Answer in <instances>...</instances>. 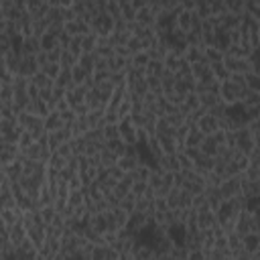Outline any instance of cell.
<instances>
[{"instance_id": "obj_1", "label": "cell", "mask_w": 260, "mask_h": 260, "mask_svg": "<svg viewBox=\"0 0 260 260\" xmlns=\"http://www.w3.org/2000/svg\"><path fill=\"white\" fill-rule=\"evenodd\" d=\"M244 89H246V87H240L238 83H234V81L228 77V79L219 81L217 95H219V100H221L225 106H232V104H238V102H240V98H242V91H244Z\"/></svg>"}, {"instance_id": "obj_2", "label": "cell", "mask_w": 260, "mask_h": 260, "mask_svg": "<svg viewBox=\"0 0 260 260\" xmlns=\"http://www.w3.org/2000/svg\"><path fill=\"white\" fill-rule=\"evenodd\" d=\"M217 191L221 195V199H230V197H236L240 195V175H230V177H223L217 185Z\"/></svg>"}, {"instance_id": "obj_3", "label": "cell", "mask_w": 260, "mask_h": 260, "mask_svg": "<svg viewBox=\"0 0 260 260\" xmlns=\"http://www.w3.org/2000/svg\"><path fill=\"white\" fill-rule=\"evenodd\" d=\"M242 248L252 256V260H260V232H248L242 236Z\"/></svg>"}, {"instance_id": "obj_4", "label": "cell", "mask_w": 260, "mask_h": 260, "mask_svg": "<svg viewBox=\"0 0 260 260\" xmlns=\"http://www.w3.org/2000/svg\"><path fill=\"white\" fill-rule=\"evenodd\" d=\"M221 63L225 65L228 73H246V71H254V69L250 67V63H248L246 57H228V55H223Z\"/></svg>"}, {"instance_id": "obj_5", "label": "cell", "mask_w": 260, "mask_h": 260, "mask_svg": "<svg viewBox=\"0 0 260 260\" xmlns=\"http://www.w3.org/2000/svg\"><path fill=\"white\" fill-rule=\"evenodd\" d=\"M39 71V63L35 59V55H20V61H18V67H16V73L14 75H24V77H30Z\"/></svg>"}, {"instance_id": "obj_6", "label": "cell", "mask_w": 260, "mask_h": 260, "mask_svg": "<svg viewBox=\"0 0 260 260\" xmlns=\"http://www.w3.org/2000/svg\"><path fill=\"white\" fill-rule=\"evenodd\" d=\"M63 28H65V32L69 35V37H77V35H85V32H89L91 28H89V22L87 20H83V18H73V20H67V22H63Z\"/></svg>"}, {"instance_id": "obj_7", "label": "cell", "mask_w": 260, "mask_h": 260, "mask_svg": "<svg viewBox=\"0 0 260 260\" xmlns=\"http://www.w3.org/2000/svg\"><path fill=\"white\" fill-rule=\"evenodd\" d=\"M6 234H8V242L12 246H20L24 240H26V228L22 225V221H16V223H10L6 228Z\"/></svg>"}, {"instance_id": "obj_8", "label": "cell", "mask_w": 260, "mask_h": 260, "mask_svg": "<svg viewBox=\"0 0 260 260\" xmlns=\"http://www.w3.org/2000/svg\"><path fill=\"white\" fill-rule=\"evenodd\" d=\"M118 134L126 144H136V128L132 126V122L128 118L118 122Z\"/></svg>"}, {"instance_id": "obj_9", "label": "cell", "mask_w": 260, "mask_h": 260, "mask_svg": "<svg viewBox=\"0 0 260 260\" xmlns=\"http://www.w3.org/2000/svg\"><path fill=\"white\" fill-rule=\"evenodd\" d=\"M195 126H197V128H199V130H201V132L207 136V134H211V132H215V130L219 128V120H217V118H213L211 114H207V112H205V114H203V116H201V118L195 122Z\"/></svg>"}, {"instance_id": "obj_10", "label": "cell", "mask_w": 260, "mask_h": 260, "mask_svg": "<svg viewBox=\"0 0 260 260\" xmlns=\"http://www.w3.org/2000/svg\"><path fill=\"white\" fill-rule=\"evenodd\" d=\"M203 136H205V134H203L195 124H189V130H187L185 140H183V146H187V148H197V146L201 144Z\"/></svg>"}, {"instance_id": "obj_11", "label": "cell", "mask_w": 260, "mask_h": 260, "mask_svg": "<svg viewBox=\"0 0 260 260\" xmlns=\"http://www.w3.org/2000/svg\"><path fill=\"white\" fill-rule=\"evenodd\" d=\"M39 51H41L39 37H35V35H24V37H22V45H20V55H37Z\"/></svg>"}, {"instance_id": "obj_12", "label": "cell", "mask_w": 260, "mask_h": 260, "mask_svg": "<svg viewBox=\"0 0 260 260\" xmlns=\"http://www.w3.org/2000/svg\"><path fill=\"white\" fill-rule=\"evenodd\" d=\"M43 126L47 132H53V130H59L63 126V120H61V114L57 110H49L47 116H43Z\"/></svg>"}, {"instance_id": "obj_13", "label": "cell", "mask_w": 260, "mask_h": 260, "mask_svg": "<svg viewBox=\"0 0 260 260\" xmlns=\"http://www.w3.org/2000/svg\"><path fill=\"white\" fill-rule=\"evenodd\" d=\"M156 142L162 154H175L179 150V142L175 136H156Z\"/></svg>"}, {"instance_id": "obj_14", "label": "cell", "mask_w": 260, "mask_h": 260, "mask_svg": "<svg viewBox=\"0 0 260 260\" xmlns=\"http://www.w3.org/2000/svg\"><path fill=\"white\" fill-rule=\"evenodd\" d=\"M191 18H193L191 10H183V8H179L177 14H175V28L187 32V30L191 28Z\"/></svg>"}, {"instance_id": "obj_15", "label": "cell", "mask_w": 260, "mask_h": 260, "mask_svg": "<svg viewBox=\"0 0 260 260\" xmlns=\"http://www.w3.org/2000/svg\"><path fill=\"white\" fill-rule=\"evenodd\" d=\"M183 59L187 63H195V61L205 59L203 57V45H187L185 51H183Z\"/></svg>"}, {"instance_id": "obj_16", "label": "cell", "mask_w": 260, "mask_h": 260, "mask_svg": "<svg viewBox=\"0 0 260 260\" xmlns=\"http://www.w3.org/2000/svg\"><path fill=\"white\" fill-rule=\"evenodd\" d=\"M134 20L138 22V24H146V26H154V20H156V14L148 8V6H144V8H138L136 10V16H134Z\"/></svg>"}, {"instance_id": "obj_17", "label": "cell", "mask_w": 260, "mask_h": 260, "mask_svg": "<svg viewBox=\"0 0 260 260\" xmlns=\"http://www.w3.org/2000/svg\"><path fill=\"white\" fill-rule=\"evenodd\" d=\"M238 104H242L244 108H250V106H260V91H256V89H244L242 91V98H240V102Z\"/></svg>"}, {"instance_id": "obj_18", "label": "cell", "mask_w": 260, "mask_h": 260, "mask_svg": "<svg viewBox=\"0 0 260 260\" xmlns=\"http://www.w3.org/2000/svg\"><path fill=\"white\" fill-rule=\"evenodd\" d=\"M83 203H85V189H83V187L69 189L67 205H69V207H77V205H83Z\"/></svg>"}, {"instance_id": "obj_19", "label": "cell", "mask_w": 260, "mask_h": 260, "mask_svg": "<svg viewBox=\"0 0 260 260\" xmlns=\"http://www.w3.org/2000/svg\"><path fill=\"white\" fill-rule=\"evenodd\" d=\"M197 148H199V152H203V154H207V156H215L219 144H217L211 136H203V140H201V144H199Z\"/></svg>"}, {"instance_id": "obj_20", "label": "cell", "mask_w": 260, "mask_h": 260, "mask_svg": "<svg viewBox=\"0 0 260 260\" xmlns=\"http://www.w3.org/2000/svg\"><path fill=\"white\" fill-rule=\"evenodd\" d=\"M28 79H30V83H32L37 89H43V87H53V79H51L49 75H45L41 69H39L35 75H30Z\"/></svg>"}, {"instance_id": "obj_21", "label": "cell", "mask_w": 260, "mask_h": 260, "mask_svg": "<svg viewBox=\"0 0 260 260\" xmlns=\"http://www.w3.org/2000/svg\"><path fill=\"white\" fill-rule=\"evenodd\" d=\"M197 98H199V106H203L205 110H209L211 106H215L217 102H221L219 95H217V91H201V93H197Z\"/></svg>"}, {"instance_id": "obj_22", "label": "cell", "mask_w": 260, "mask_h": 260, "mask_svg": "<svg viewBox=\"0 0 260 260\" xmlns=\"http://www.w3.org/2000/svg\"><path fill=\"white\" fill-rule=\"evenodd\" d=\"M71 83H73V81H71V71L65 69V67H61V71H59L57 77L53 79V85H55V87H63V89H67Z\"/></svg>"}, {"instance_id": "obj_23", "label": "cell", "mask_w": 260, "mask_h": 260, "mask_svg": "<svg viewBox=\"0 0 260 260\" xmlns=\"http://www.w3.org/2000/svg\"><path fill=\"white\" fill-rule=\"evenodd\" d=\"M98 154H100V167H112V165H116V160H118V154L112 152L108 146H102V150H100Z\"/></svg>"}, {"instance_id": "obj_24", "label": "cell", "mask_w": 260, "mask_h": 260, "mask_svg": "<svg viewBox=\"0 0 260 260\" xmlns=\"http://www.w3.org/2000/svg\"><path fill=\"white\" fill-rule=\"evenodd\" d=\"M209 71H211V75L215 77V81H223V79L230 77V73H228V69H225V65H223L221 61L209 63Z\"/></svg>"}, {"instance_id": "obj_25", "label": "cell", "mask_w": 260, "mask_h": 260, "mask_svg": "<svg viewBox=\"0 0 260 260\" xmlns=\"http://www.w3.org/2000/svg\"><path fill=\"white\" fill-rule=\"evenodd\" d=\"M39 43H41V49H43V51H49V49H53V47L59 45L57 35H53V32H49V30H45V32L39 37Z\"/></svg>"}, {"instance_id": "obj_26", "label": "cell", "mask_w": 260, "mask_h": 260, "mask_svg": "<svg viewBox=\"0 0 260 260\" xmlns=\"http://www.w3.org/2000/svg\"><path fill=\"white\" fill-rule=\"evenodd\" d=\"M95 45H98V35L95 32H85L83 37H81V53H89V51H93L95 49Z\"/></svg>"}, {"instance_id": "obj_27", "label": "cell", "mask_w": 260, "mask_h": 260, "mask_svg": "<svg viewBox=\"0 0 260 260\" xmlns=\"http://www.w3.org/2000/svg\"><path fill=\"white\" fill-rule=\"evenodd\" d=\"M93 63H95V53H93V51H89V53H81V55L77 57V65H81L87 73L93 71Z\"/></svg>"}, {"instance_id": "obj_28", "label": "cell", "mask_w": 260, "mask_h": 260, "mask_svg": "<svg viewBox=\"0 0 260 260\" xmlns=\"http://www.w3.org/2000/svg\"><path fill=\"white\" fill-rule=\"evenodd\" d=\"M158 77H160V89H162V93L175 89V73H173V71H167V69H165Z\"/></svg>"}, {"instance_id": "obj_29", "label": "cell", "mask_w": 260, "mask_h": 260, "mask_svg": "<svg viewBox=\"0 0 260 260\" xmlns=\"http://www.w3.org/2000/svg\"><path fill=\"white\" fill-rule=\"evenodd\" d=\"M165 71V63L160 59H150L146 65H144V73L146 75H160Z\"/></svg>"}, {"instance_id": "obj_30", "label": "cell", "mask_w": 260, "mask_h": 260, "mask_svg": "<svg viewBox=\"0 0 260 260\" xmlns=\"http://www.w3.org/2000/svg\"><path fill=\"white\" fill-rule=\"evenodd\" d=\"M69 71H71V81H73V83H77V85H81V83L87 79V75H91V73H87V71H85L81 65H77V63H75Z\"/></svg>"}, {"instance_id": "obj_31", "label": "cell", "mask_w": 260, "mask_h": 260, "mask_svg": "<svg viewBox=\"0 0 260 260\" xmlns=\"http://www.w3.org/2000/svg\"><path fill=\"white\" fill-rule=\"evenodd\" d=\"M244 81H246V87L248 89L260 91V75H258V71H246L244 73Z\"/></svg>"}, {"instance_id": "obj_32", "label": "cell", "mask_w": 260, "mask_h": 260, "mask_svg": "<svg viewBox=\"0 0 260 260\" xmlns=\"http://www.w3.org/2000/svg\"><path fill=\"white\" fill-rule=\"evenodd\" d=\"M12 100H14L12 83H2V85H0V102H2L4 106H8V104H12Z\"/></svg>"}, {"instance_id": "obj_33", "label": "cell", "mask_w": 260, "mask_h": 260, "mask_svg": "<svg viewBox=\"0 0 260 260\" xmlns=\"http://www.w3.org/2000/svg\"><path fill=\"white\" fill-rule=\"evenodd\" d=\"M203 57L207 63H215V61H221L223 59V53L215 47H203Z\"/></svg>"}, {"instance_id": "obj_34", "label": "cell", "mask_w": 260, "mask_h": 260, "mask_svg": "<svg viewBox=\"0 0 260 260\" xmlns=\"http://www.w3.org/2000/svg\"><path fill=\"white\" fill-rule=\"evenodd\" d=\"M165 118H167V122H169V124H171L173 128H177V126H181V124H185V120H187V116H185V114H183V112H181L179 108H177L175 112H171V114H167Z\"/></svg>"}, {"instance_id": "obj_35", "label": "cell", "mask_w": 260, "mask_h": 260, "mask_svg": "<svg viewBox=\"0 0 260 260\" xmlns=\"http://www.w3.org/2000/svg\"><path fill=\"white\" fill-rule=\"evenodd\" d=\"M77 63V57L71 53V51H67L65 47H63V53H61V59H59V65L61 67H65V69H71L73 65Z\"/></svg>"}, {"instance_id": "obj_36", "label": "cell", "mask_w": 260, "mask_h": 260, "mask_svg": "<svg viewBox=\"0 0 260 260\" xmlns=\"http://www.w3.org/2000/svg\"><path fill=\"white\" fill-rule=\"evenodd\" d=\"M102 134H104V142L106 140H114V138H120L118 134V124H102Z\"/></svg>"}, {"instance_id": "obj_37", "label": "cell", "mask_w": 260, "mask_h": 260, "mask_svg": "<svg viewBox=\"0 0 260 260\" xmlns=\"http://www.w3.org/2000/svg\"><path fill=\"white\" fill-rule=\"evenodd\" d=\"M187 248H185V244H173V248H171V252H169V258H173V260H187Z\"/></svg>"}, {"instance_id": "obj_38", "label": "cell", "mask_w": 260, "mask_h": 260, "mask_svg": "<svg viewBox=\"0 0 260 260\" xmlns=\"http://www.w3.org/2000/svg\"><path fill=\"white\" fill-rule=\"evenodd\" d=\"M148 61H150V57H148L146 51H138V53H132L130 55V63L136 65V67H144Z\"/></svg>"}, {"instance_id": "obj_39", "label": "cell", "mask_w": 260, "mask_h": 260, "mask_svg": "<svg viewBox=\"0 0 260 260\" xmlns=\"http://www.w3.org/2000/svg\"><path fill=\"white\" fill-rule=\"evenodd\" d=\"M223 4H225V12L244 14V0H223Z\"/></svg>"}, {"instance_id": "obj_40", "label": "cell", "mask_w": 260, "mask_h": 260, "mask_svg": "<svg viewBox=\"0 0 260 260\" xmlns=\"http://www.w3.org/2000/svg\"><path fill=\"white\" fill-rule=\"evenodd\" d=\"M81 37H83V35L71 37V39H69V43H67V47H65V49H67V51H71L75 57H79V55H81Z\"/></svg>"}, {"instance_id": "obj_41", "label": "cell", "mask_w": 260, "mask_h": 260, "mask_svg": "<svg viewBox=\"0 0 260 260\" xmlns=\"http://www.w3.org/2000/svg\"><path fill=\"white\" fill-rule=\"evenodd\" d=\"M144 79H146V87H148V91L162 93V89H160V77H158V75H144Z\"/></svg>"}, {"instance_id": "obj_42", "label": "cell", "mask_w": 260, "mask_h": 260, "mask_svg": "<svg viewBox=\"0 0 260 260\" xmlns=\"http://www.w3.org/2000/svg\"><path fill=\"white\" fill-rule=\"evenodd\" d=\"M118 205H120V207H122V209H124V211L130 215V213L134 211V205H136V195L128 193L124 199H120V203H118Z\"/></svg>"}, {"instance_id": "obj_43", "label": "cell", "mask_w": 260, "mask_h": 260, "mask_svg": "<svg viewBox=\"0 0 260 260\" xmlns=\"http://www.w3.org/2000/svg\"><path fill=\"white\" fill-rule=\"evenodd\" d=\"M207 6H209V14H211V16H219V14L225 12L223 0H207Z\"/></svg>"}, {"instance_id": "obj_44", "label": "cell", "mask_w": 260, "mask_h": 260, "mask_svg": "<svg viewBox=\"0 0 260 260\" xmlns=\"http://www.w3.org/2000/svg\"><path fill=\"white\" fill-rule=\"evenodd\" d=\"M148 189V183L146 181H142V179H136V181H132V185H130V193L132 195H136V197H140V195H144V191Z\"/></svg>"}, {"instance_id": "obj_45", "label": "cell", "mask_w": 260, "mask_h": 260, "mask_svg": "<svg viewBox=\"0 0 260 260\" xmlns=\"http://www.w3.org/2000/svg\"><path fill=\"white\" fill-rule=\"evenodd\" d=\"M41 71H43L45 75H49L51 79H55V77H57V73L61 71V65H59V63H51V61H49V63H45V65L41 67Z\"/></svg>"}, {"instance_id": "obj_46", "label": "cell", "mask_w": 260, "mask_h": 260, "mask_svg": "<svg viewBox=\"0 0 260 260\" xmlns=\"http://www.w3.org/2000/svg\"><path fill=\"white\" fill-rule=\"evenodd\" d=\"M225 110H228V106H225L223 102H217L215 106H211V108L207 110V114H211L213 118H217V120H221V118L225 116Z\"/></svg>"}, {"instance_id": "obj_47", "label": "cell", "mask_w": 260, "mask_h": 260, "mask_svg": "<svg viewBox=\"0 0 260 260\" xmlns=\"http://www.w3.org/2000/svg\"><path fill=\"white\" fill-rule=\"evenodd\" d=\"M225 238H228V248H230L232 252L238 250V248H242V238H240L236 232H228Z\"/></svg>"}, {"instance_id": "obj_48", "label": "cell", "mask_w": 260, "mask_h": 260, "mask_svg": "<svg viewBox=\"0 0 260 260\" xmlns=\"http://www.w3.org/2000/svg\"><path fill=\"white\" fill-rule=\"evenodd\" d=\"M106 14L112 16L114 20L120 18V4H118L116 0H108V4H106Z\"/></svg>"}, {"instance_id": "obj_49", "label": "cell", "mask_w": 260, "mask_h": 260, "mask_svg": "<svg viewBox=\"0 0 260 260\" xmlns=\"http://www.w3.org/2000/svg\"><path fill=\"white\" fill-rule=\"evenodd\" d=\"M134 16H136V10H134L130 4L120 6V18H124L126 22H130V20H134Z\"/></svg>"}, {"instance_id": "obj_50", "label": "cell", "mask_w": 260, "mask_h": 260, "mask_svg": "<svg viewBox=\"0 0 260 260\" xmlns=\"http://www.w3.org/2000/svg\"><path fill=\"white\" fill-rule=\"evenodd\" d=\"M61 53H63V47H61V45H57V47H53V49H49V51H47V57H49V61H51V63H59Z\"/></svg>"}, {"instance_id": "obj_51", "label": "cell", "mask_w": 260, "mask_h": 260, "mask_svg": "<svg viewBox=\"0 0 260 260\" xmlns=\"http://www.w3.org/2000/svg\"><path fill=\"white\" fill-rule=\"evenodd\" d=\"M35 59H37V63H39V69H41V67H43L45 63H49V57H47V51H43V49H41V51H39V53L35 55Z\"/></svg>"}, {"instance_id": "obj_52", "label": "cell", "mask_w": 260, "mask_h": 260, "mask_svg": "<svg viewBox=\"0 0 260 260\" xmlns=\"http://www.w3.org/2000/svg\"><path fill=\"white\" fill-rule=\"evenodd\" d=\"M177 6H179V8H183V10H193L195 0H177Z\"/></svg>"}, {"instance_id": "obj_53", "label": "cell", "mask_w": 260, "mask_h": 260, "mask_svg": "<svg viewBox=\"0 0 260 260\" xmlns=\"http://www.w3.org/2000/svg\"><path fill=\"white\" fill-rule=\"evenodd\" d=\"M73 0H47L49 6H71Z\"/></svg>"}, {"instance_id": "obj_54", "label": "cell", "mask_w": 260, "mask_h": 260, "mask_svg": "<svg viewBox=\"0 0 260 260\" xmlns=\"http://www.w3.org/2000/svg\"><path fill=\"white\" fill-rule=\"evenodd\" d=\"M148 4V0H130V6L134 8V10H138V8H144Z\"/></svg>"}, {"instance_id": "obj_55", "label": "cell", "mask_w": 260, "mask_h": 260, "mask_svg": "<svg viewBox=\"0 0 260 260\" xmlns=\"http://www.w3.org/2000/svg\"><path fill=\"white\" fill-rule=\"evenodd\" d=\"M6 26H8V22H6L4 18H0V32H4V30H6Z\"/></svg>"}, {"instance_id": "obj_56", "label": "cell", "mask_w": 260, "mask_h": 260, "mask_svg": "<svg viewBox=\"0 0 260 260\" xmlns=\"http://www.w3.org/2000/svg\"><path fill=\"white\" fill-rule=\"evenodd\" d=\"M120 6H126V4H130V0H116Z\"/></svg>"}, {"instance_id": "obj_57", "label": "cell", "mask_w": 260, "mask_h": 260, "mask_svg": "<svg viewBox=\"0 0 260 260\" xmlns=\"http://www.w3.org/2000/svg\"><path fill=\"white\" fill-rule=\"evenodd\" d=\"M2 108H4V104H2V102H0V112H2Z\"/></svg>"}, {"instance_id": "obj_58", "label": "cell", "mask_w": 260, "mask_h": 260, "mask_svg": "<svg viewBox=\"0 0 260 260\" xmlns=\"http://www.w3.org/2000/svg\"><path fill=\"white\" fill-rule=\"evenodd\" d=\"M0 85H2V81H0Z\"/></svg>"}]
</instances>
